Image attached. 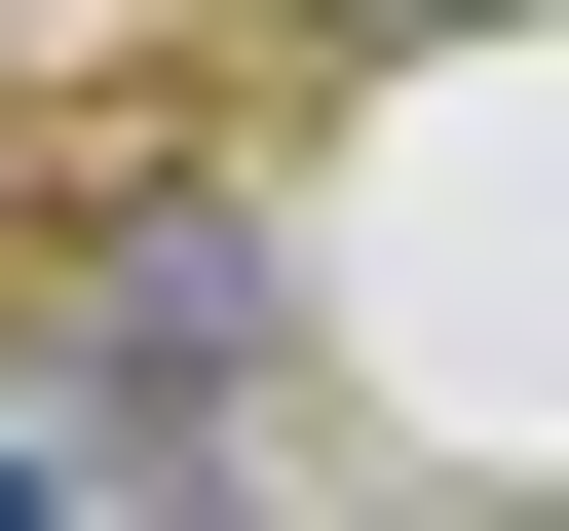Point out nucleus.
<instances>
[{"label": "nucleus", "mask_w": 569, "mask_h": 531, "mask_svg": "<svg viewBox=\"0 0 569 531\" xmlns=\"http://www.w3.org/2000/svg\"><path fill=\"white\" fill-rule=\"evenodd\" d=\"M266 342H305V304H266V228H228V190L77 228V418H114V493H190V455L266 418Z\"/></svg>", "instance_id": "obj_1"}]
</instances>
